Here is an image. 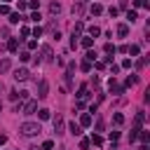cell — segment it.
<instances>
[{
    "label": "cell",
    "mask_w": 150,
    "mask_h": 150,
    "mask_svg": "<svg viewBox=\"0 0 150 150\" xmlns=\"http://www.w3.org/2000/svg\"><path fill=\"white\" fill-rule=\"evenodd\" d=\"M19 131H21V134L24 136H35V134H40V124H38V122H24L21 127H19Z\"/></svg>",
    "instance_id": "obj_1"
},
{
    "label": "cell",
    "mask_w": 150,
    "mask_h": 150,
    "mask_svg": "<svg viewBox=\"0 0 150 150\" xmlns=\"http://www.w3.org/2000/svg\"><path fill=\"white\" fill-rule=\"evenodd\" d=\"M54 134H56V136L63 134V117L59 115V112H56V117H54Z\"/></svg>",
    "instance_id": "obj_2"
},
{
    "label": "cell",
    "mask_w": 150,
    "mask_h": 150,
    "mask_svg": "<svg viewBox=\"0 0 150 150\" xmlns=\"http://www.w3.org/2000/svg\"><path fill=\"white\" fill-rule=\"evenodd\" d=\"M47 91H49V82L42 80L40 87H38V99H47Z\"/></svg>",
    "instance_id": "obj_3"
},
{
    "label": "cell",
    "mask_w": 150,
    "mask_h": 150,
    "mask_svg": "<svg viewBox=\"0 0 150 150\" xmlns=\"http://www.w3.org/2000/svg\"><path fill=\"white\" fill-rule=\"evenodd\" d=\"M108 89H110L112 94H122V91H124V87H122V85H117V82H115V78L108 82Z\"/></svg>",
    "instance_id": "obj_4"
},
{
    "label": "cell",
    "mask_w": 150,
    "mask_h": 150,
    "mask_svg": "<svg viewBox=\"0 0 150 150\" xmlns=\"http://www.w3.org/2000/svg\"><path fill=\"white\" fill-rule=\"evenodd\" d=\"M14 80H16V82H24V80H28V70H26V68H19V70L14 73Z\"/></svg>",
    "instance_id": "obj_5"
},
{
    "label": "cell",
    "mask_w": 150,
    "mask_h": 150,
    "mask_svg": "<svg viewBox=\"0 0 150 150\" xmlns=\"http://www.w3.org/2000/svg\"><path fill=\"white\" fill-rule=\"evenodd\" d=\"M35 110H38V101H26V106H24V112H26V115H33Z\"/></svg>",
    "instance_id": "obj_6"
},
{
    "label": "cell",
    "mask_w": 150,
    "mask_h": 150,
    "mask_svg": "<svg viewBox=\"0 0 150 150\" xmlns=\"http://www.w3.org/2000/svg\"><path fill=\"white\" fill-rule=\"evenodd\" d=\"M52 59H54L52 47H49V45H45V47H42V61H52Z\"/></svg>",
    "instance_id": "obj_7"
},
{
    "label": "cell",
    "mask_w": 150,
    "mask_h": 150,
    "mask_svg": "<svg viewBox=\"0 0 150 150\" xmlns=\"http://www.w3.org/2000/svg\"><path fill=\"white\" fill-rule=\"evenodd\" d=\"M19 21H26V16H21L19 12H14V14H10V24H19Z\"/></svg>",
    "instance_id": "obj_8"
},
{
    "label": "cell",
    "mask_w": 150,
    "mask_h": 150,
    "mask_svg": "<svg viewBox=\"0 0 150 150\" xmlns=\"http://www.w3.org/2000/svg\"><path fill=\"white\" fill-rule=\"evenodd\" d=\"M70 134H73V136H80V134H82V127L75 124V122H70Z\"/></svg>",
    "instance_id": "obj_9"
},
{
    "label": "cell",
    "mask_w": 150,
    "mask_h": 150,
    "mask_svg": "<svg viewBox=\"0 0 150 150\" xmlns=\"http://www.w3.org/2000/svg\"><path fill=\"white\" fill-rule=\"evenodd\" d=\"M91 124V115H89V112H85V115L80 117V127H89Z\"/></svg>",
    "instance_id": "obj_10"
},
{
    "label": "cell",
    "mask_w": 150,
    "mask_h": 150,
    "mask_svg": "<svg viewBox=\"0 0 150 150\" xmlns=\"http://www.w3.org/2000/svg\"><path fill=\"white\" fill-rule=\"evenodd\" d=\"M117 35L127 38V35H129V26H127V24H120V26H117Z\"/></svg>",
    "instance_id": "obj_11"
},
{
    "label": "cell",
    "mask_w": 150,
    "mask_h": 150,
    "mask_svg": "<svg viewBox=\"0 0 150 150\" xmlns=\"http://www.w3.org/2000/svg\"><path fill=\"white\" fill-rule=\"evenodd\" d=\"M73 73H75V63H70L68 70H66V82H68V85H70V80H73Z\"/></svg>",
    "instance_id": "obj_12"
},
{
    "label": "cell",
    "mask_w": 150,
    "mask_h": 150,
    "mask_svg": "<svg viewBox=\"0 0 150 150\" xmlns=\"http://www.w3.org/2000/svg\"><path fill=\"white\" fill-rule=\"evenodd\" d=\"M7 49H10V52H16V49H19V40H16V38H12V40L7 42Z\"/></svg>",
    "instance_id": "obj_13"
},
{
    "label": "cell",
    "mask_w": 150,
    "mask_h": 150,
    "mask_svg": "<svg viewBox=\"0 0 150 150\" xmlns=\"http://www.w3.org/2000/svg\"><path fill=\"white\" fill-rule=\"evenodd\" d=\"M112 122H115V124L120 127V124L124 122V115H122V112H115V115H112Z\"/></svg>",
    "instance_id": "obj_14"
},
{
    "label": "cell",
    "mask_w": 150,
    "mask_h": 150,
    "mask_svg": "<svg viewBox=\"0 0 150 150\" xmlns=\"http://www.w3.org/2000/svg\"><path fill=\"white\" fill-rule=\"evenodd\" d=\"M127 52H129L131 56H138V52H141V47H138V45H131V47H127Z\"/></svg>",
    "instance_id": "obj_15"
},
{
    "label": "cell",
    "mask_w": 150,
    "mask_h": 150,
    "mask_svg": "<svg viewBox=\"0 0 150 150\" xmlns=\"http://www.w3.org/2000/svg\"><path fill=\"white\" fill-rule=\"evenodd\" d=\"M145 66H148V56H141V59H138V63H136V68H138V70H143Z\"/></svg>",
    "instance_id": "obj_16"
},
{
    "label": "cell",
    "mask_w": 150,
    "mask_h": 150,
    "mask_svg": "<svg viewBox=\"0 0 150 150\" xmlns=\"http://www.w3.org/2000/svg\"><path fill=\"white\" fill-rule=\"evenodd\" d=\"M49 12H52V14H59V12H61V5H59V3H52V5H49Z\"/></svg>",
    "instance_id": "obj_17"
},
{
    "label": "cell",
    "mask_w": 150,
    "mask_h": 150,
    "mask_svg": "<svg viewBox=\"0 0 150 150\" xmlns=\"http://www.w3.org/2000/svg\"><path fill=\"white\" fill-rule=\"evenodd\" d=\"M82 47H87V49H91V45H94V40H91V38H82Z\"/></svg>",
    "instance_id": "obj_18"
},
{
    "label": "cell",
    "mask_w": 150,
    "mask_h": 150,
    "mask_svg": "<svg viewBox=\"0 0 150 150\" xmlns=\"http://www.w3.org/2000/svg\"><path fill=\"white\" fill-rule=\"evenodd\" d=\"M127 19H129V21H131V24H134V21H136V19H138V14H136L134 10H129V12H127Z\"/></svg>",
    "instance_id": "obj_19"
},
{
    "label": "cell",
    "mask_w": 150,
    "mask_h": 150,
    "mask_svg": "<svg viewBox=\"0 0 150 150\" xmlns=\"http://www.w3.org/2000/svg\"><path fill=\"white\" fill-rule=\"evenodd\" d=\"M138 82V78H136V75H129V78H127V87H134Z\"/></svg>",
    "instance_id": "obj_20"
},
{
    "label": "cell",
    "mask_w": 150,
    "mask_h": 150,
    "mask_svg": "<svg viewBox=\"0 0 150 150\" xmlns=\"http://www.w3.org/2000/svg\"><path fill=\"white\" fill-rule=\"evenodd\" d=\"M101 12H103V7H101L99 3H94V5H91V14H101Z\"/></svg>",
    "instance_id": "obj_21"
},
{
    "label": "cell",
    "mask_w": 150,
    "mask_h": 150,
    "mask_svg": "<svg viewBox=\"0 0 150 150\" xmlns=\"http://www.w3.org/2000/svg\"><path fill=\"white\" fill-rule=\"evenodd\" d=\"M99 33H101V28H99V26H91V28H89V35H91V38H96Z\"/></svg>",
    "instance_id": "obj_22"
},
{
    "label": "cell",
    "mask_w": 150,
    "mask_h": 150,
    "mask_svg": "<svg viewBox=\"0 0 150 150\" xmlns=\"http://www.w3.org/2000/svg\"><path fill=\"white\" fill-rule=\"evenodd\" d=\"M91 143H94V145H101V143H103V138H101L99 134H94V136H91Z\"/></svg>",
    "instance_id": "obj_23"
},
{
    "label": "cell",
    "mask_w": 150,
    "mask_h": 150,
    "mask_svg": "<svg viewBox=\"0 0 150 150\" xmlns=\"http://www.w3.org/2000/svg\"><path fill=\"white\" fill-rule=\"evenodd\" d=\"M10 68V59H5V61H0V73H5Z\"/></svg>",
    "instance_id": "obj_24"
},
{
    "label": "cell",
    "mask_w": 150,
    "mask_h": 150,
    "mask_svg": "<svg viewBox=\"0 0 150 150\" xmlns=\"http://www.w3.org/2000/svg\"><path fill=\"white\" fill-rule=\"evenodd\" d=\"M31 21H35V24L40 21V12H38V10H33V14H31Z\"/></svg>",
    "instance_id": "obj_25"
},
{
    "label": "cell",
    "mask_w": 150,
    "mask_h": 150,
    "mask_svg": "<svg viewBox=\"0 0 150 150\" xmlns=\"http://www.w3.org/2000/svg\"><path fill=\"white\" fill-rule=\"evenodd\" d=\"M94 59H96V52H94V49H89V52H87V61H89V63H91V61H94Z\"/></svg>",
    "instance_id": "obj_26"
},
{
    "label": "cell",
    "mask_w": 150,
    "mask_h": 150,
    "mask_svg": "<svg viewBox=\"0 0 150 150\" xmlns=\"http://www.w3.org/2000/svg\"><path fill=\"white\" fill-rule=\"evenodd\" d=\"M115 52H117V49H115V45H110V42L106 45V54H115Z\"/></svg>",
    "instance_id": "obj_27"
},
{
    "label": "cell",
    "mask_w": 150,
    "mask_h": 150,
    "mask_svg": "<svg viewBox=\"0 0 150 150\" xmlns=\"http://www.w3.org/2000/svg\"><path fill=\"white\" fill-rule=\"evenodd\" d=\"M40 120H49V110H47V108L40 110Z\"/></svg>",
    "instance_id": "obj_28"
},
{
    "label": "cell",
    "mask_w": 150,
    "mask_h": 150,
    "mask_svg": "<svg viewBox=\"0 0 150 150\" xmlns=\"http://www.w3.org/2000/svg\"><path fill=\"white\" fill-rule=\"evenodd\" d=\"M52 148H54V141H45L42 143V150H52Z\"/></svg>",
    "instance_id": "obj_29"
},
{
    "label": "cell",
    "mask_w": 150,
    "mask_h": 150,
    "mask_svg": "<svg viewBox=\"0 0 150 150\" xmlns=\"http://www.w3.org/2000/svg\"><path fill=\"white\" fill-rule=\"evenodd\" d=\"M28 7H31V10H38V7H40V0H31Z\"/></svg>",
    "instance_id": "obj_30"
},
{
    "label": "cell",
    "mask_w": 150,
    "mask_h": 150,
    "mask_svg": "<svg viewBox=\"0 0 150 150\" xmlns=\"http://www.w3.org/2000/svg\"><path fill=\"white\" fill-rule=\"evenodd\" d=\"M82 28H85V26H82V21H78V24H75V28H73V33H78V35H80V31H82Z\"/></svg>",
    "instance_id": "obj_31"
},
{
    "label": "cell",
    "mask_w": 150,
    "mask_h": 150,
    "mask_svg": "<svg viewBox=\"0 0 150 150\" xmlns=\"http://www.w3.org/2000/svg\"><path fill=\"white\" fill-rule=\"evenodd\" d=\"M141 141H143V143L150 141V134H148V131H141Z\"/></svg>",
    "instance_id": "obj_32"
},
{
    "label": "cell",
    "mask_w": 150,
    "mask_h": 150,
    "mask_svg": "<svg viewBox=\"0 0 150 150\" xmlns=\"http://www.w3.org/2000/svg\"><path fill=\"white\" fill-rule=\"evenodd\" d=\"M80 68H82V70H85V73H89V70H91V63H89V61H85V63H82V66H80Z\"/></svg>",
    "instance_id": "obj_33"
},
{
    "label": "cell",
    "mask_w": 150,
    "mask_h": 150,
    "mask_svg": "<svg viewBox=\"0 0 150 150\" xmlns=\"http://www.w3.org/2000/svg\"><path fill=\"white\" fill-rule=\"evenodd\" d=\"M19 59H21V61H28L31 54H28V52H21V54H19Z\"/></svg>",
    "instance_id": "obj_34"
},
{
    "label": "cell",
    "mask_w": 150,
    "mask_h": 150,
    "mask_svg": "<svg viewBox=\"0 0 150 150\" xmlns=\"http://www.w3.org/2000/svg\"><path fill=\"white\" fill-rule=\"evenodd\" d=\"M33 35H35V38H40V35H42V28H40V26H35V28H33Z\"/></svg>",
    "instance_id": "obj_35"
},
{
    "label": "cell",
    "mask_w": 150,
    "mask_h": 150,
    "mask_svg": "<svg viewBox=\"0 0 150 150\" xmlns=\"http://www.w3.org/2000/svg\"><path fill=\"white\" fill-rule=\"evenodd\" d=\"M120 138V131H110V141H117Z\"/></svg>",
    "instance_id": "obj_36"
},
{
    "label": "cell",
    "mask_w": 150,
    "mask_h": 150,
    "mask_svg": "<svg viewBox=\"0 0 150 150\" xmlns=\"http://www.w3.org/2000/svg\"><path fill=\"white\" fill-rule=\"evenodd\" d=\"M96 131H103V120H101V117L96 120Z\"/></svg>",
    "instance_id": "obj_37"
},
{
    "label": "cell",
    "mask_w": 150,
    "mask_h": 150,
    "mask_svg": "<svg viewBox=\"0 0 150 150\" xmlns=\"http://www.w3.org/2000/svg\"><path fill=\"white\" fill-rule=\"evenodd\" d=\"M80 148H82V150H87V148H89V141H87V138H82V141H80Z\"/></svg>",
    "instance_id": "obj_38"
},
{
    "label": "cell",
    "mask_w": 150,
    "mask_h": 150,
    "mask_svg": "<svg viewBox=\"0 0 150 150\" xmlns=\"http://www.w3.org/2000/svg\"><path fill=\"white\" fill-rule=\"evenodd\" d=\"M0 14H10V7L7 5H0Z\"/></svg>",
    "instance_id": "obj_39"
},
{
    "label": "cell",
    "mask_w": 150,
    "mask_h": 150,
    "mask_svg": "<svg viewBox=\"0 0 150 150\" xmlns=\"http://www.w3.org/2000/svg\"><path fill=\"white\" fill-rule=\"evenodd\" d=\"M5 141H7V136H3V134H0V145H3Z\"/></svg>",
    "instance_id": "obj_40"
},
{
    "label": "cell",
    "mask_w": 150,
    "mask_h": 150,
    "mask_svg": "<svg viewBox=\"0 0 150 150\" xmlns=\"http://www.w3.org/2000/svg\"><path fill=\"white\" fill-rule=\"evenodd\" d=\"M141 150H150V148H148V143H143V145H141Z\"/></svg>",
    "instance_id": "obj_41"
},
{
    "label": "cell",
    "mask_w": 150,
    "mask_h": 150,
    "mask_svg": "<svg viewBox=\"0 0 150 150\" xmlns=\"http://www.w3.org/2000/svg\"><path fill=\"white\" fill-rule=\"evenodd\" d=\"M31 150H40V148H31Z\"/></svg>",
    "instance_id": "obj_42"
},
{
    "label": "cell",
    "mask_w": 150,
    "mask_h": 150,
    "mask_svg": "<svg viewBox=\"0 0 150 150\" xmlns=\"http://www.w3.org/2000/svg\"><path fill=\"white\" fill-rule=\"evenodd\" d=\"M3 3H10V0H3Z\"/></svg>",
    "instance_id": "obj_43"
},
{
    "label": "cell",
    "mask_w": 150,
    "mask_h": 150,
    "mask_svg": "<svg viewBox=\"0 0 150 150\" xmlns=\"http://www.w3.org/2000/svg\"><path fill=\"white\" fill-rule=\"evenodd\" d=\"M0 89H3V85H0Z\"/></svg>",
    "instance_id": "obj_44"
}]
</instances>
